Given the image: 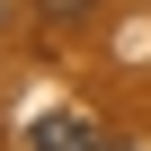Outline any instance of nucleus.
<instances>
[{
    "label": "nucleus",
    "instance_id": "f257e3e1",
    "mask_svg": "<svg viewBox=\"0 0 151 151\" xmlns=\"http://www.w3.org/2000/svg\"><path fill=\"white\" fill-rule=\"evenodd\" d=\"M27 142H36V151H107L89 116H36V133H27Z\"/></svg>",
    "mask_w": 151,
    "mask_h": 151
},
{
    "label": "nucleus",
    "instance_id": "20e7f679",
    "mask_svg": "<svg viewBox=\"0 0 151 151\" xmlns=\"http://www.w3.org/2000/svg\"><path fill=\"white\" fill-rule=\"evenodd\" d=\"M107 151H116V142H107Z\"/></svg>",
    "mask_w": 151,
    "mask_h": 151
},
{
    "label": "nucleus",
    "instance_id": "7ed1b4c3",
    "mask_svg": "<svg viewBox=\"0 0 151 151\" xmlns=\"http://www.w3.org/2000/svg\"><path fill=\"white\" fill-rule=\"evenodd\" d=\"M0 18H9V9H0Z\"/></svg>",
    "mask_w": 151,
    "mask_h": 151
},
{
    "label": "nucleus",
    "instance_id": "f03ea898",
    "mask_svg": "<svg viewBox=\"0 0 151 151\" xmlns=\"http://www.w3.org/2000/svg\"><path fill=\"white\" fill-rule=\"evenodd\" d=\"M36 9H45V27H89L98 0H36Z\"/></svg>",
    "mask_w": 151,
    "mask_h": 151
}]
</instances>
